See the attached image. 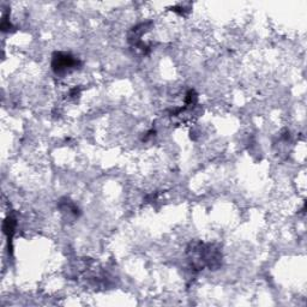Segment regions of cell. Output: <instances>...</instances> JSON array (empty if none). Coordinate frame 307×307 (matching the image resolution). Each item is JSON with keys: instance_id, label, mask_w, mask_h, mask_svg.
<instances>
[{"instance_id": "1", "label": "cell", "mask_w": 307, "mask_h": 307, "mask_svg": "<svg viewBox=\"0 0 307 307\" xmlns=\"http://www.w3.org/2000/svg\"><path fill=\"white\" fill-rule=\"evenodd\" d=\"M76 64L77 61L73 60L72 56L67 55V54H58V56L54 58L53 66L56 72H60V71L71 70Z\"/></svg>"}]
</instances>
